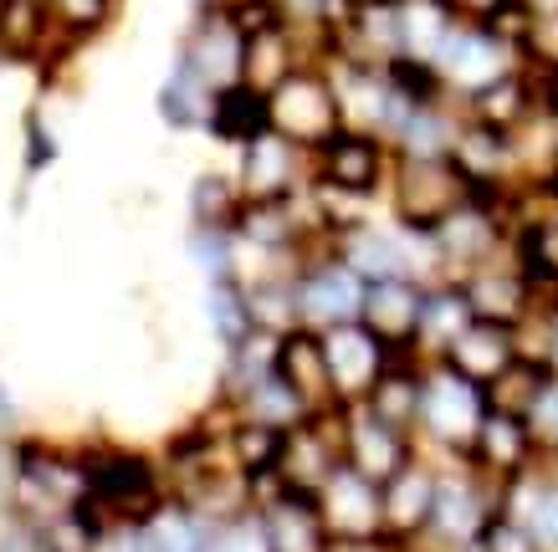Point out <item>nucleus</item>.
Masks as SVG:
<instances>
[{"mask_svg":"<svg viewBox=\"0 0 558 552\" xmlns=\"http://www.w3.org/2000/svg\"><path fill=\"white\" fill-rule=\"evenodd\" d=\"M543 461H548V470H558V440L548 445V451H543Z\"/></svg>","mask_w":558,"mask_h":552,"instance_id":"obj_41","label":"nucleus"},{"mask_svg":"<svg viewBox=\"0 0 558 552\" xmlns=\"http://www.w3.org/2000/svg\"><path fill=\"white\" fill-rule=\"evenodd\" d=\"M216 522L201 517L195 506L185 502H165L159 512H154L149 522H144V537H149V552H210L216 548Z\"/></svg>","mask_w":558,"mask_h":552,"instance_id":"obj_26","label":"nucleus"},{"mask_svg":"<svg viewBox=\"0 0 558 552\" xmlns=\"http://www.w3.org/2000/svg\"><path fill=\"white\" fill-rule=\"evenodd\" d=\"M430 68L440 72V83H446V93L457 102L476 98L482 87L502 83L508 72L523 68V57H518V47H512L508 36H497L492 26H472V21H457L451 26V36L440 41L436 62Z\"/></svg>","mask_w":558,"mask_h":552,"instance_id":"obj_5","label":"nucleus"},{"mask_svg":"<svg viewBox=\"0 0 558 552\" xmlns=\"http://www.w3.org/2000/svg\"><path fill=\"white\" fill-rule=\"evenodd\" d=\"M277 379H282L313 415H333V409H343L339 394H333V373H328L323 338L307 333V328L282 333V348H277Z\"/></svg>","mask_w":558,"mask_h":552,"instance_id":"obj_18","label":"nucleus"},{"mask_svg":"<svg viewBox=\"0 0 558 552\" xmlns=\"http://www.w3.org/2000/svg\"><path fill=\"white\" fill-rule=\"evenodd\" d=\"M472 200L466 180L457 174L451 159H395L389 180V216L405 220L410 231H436L446 216H457Z\"/></svg>","mask_w":558,"mask_h":552,"instance_id":"obj_6","label":"nucleus"},{"mask_svg":"<svg viewBox=\"0 0 558 552\" xmlns=\"http://www.w3.org/2000/svg\"><path fill=\"white\" fill-rule=\"evenodd\" d=\"M205 322L216 333L220 353L236 348L241 338L256 333V318H252V297L241 282H205Z\"/></svg>","mask_w":558,"mask_h":552,"instance_id":"obj_30","label":"nucleus"},{"mask_svg":"<svg viewBox=\"0 0 558 552\" xmlns=\"http://www.w3.org/2000/svg\"><path fill=\"white\" fill-rule=\"evenodd\" d=\"M47 0H0V62H62Z\"/></svg>","mask_w":558,"mask_h":552,"instance_id":"obj_20","label":"nucleus"},{"mask_svg":"<svg viewBox=\"0 0 558 552\" xmlns=\"http://www.w3.org/2000/svg\"><path fill=\"white\" fill-rule=\"evenodd\" d=\"M395 552H415V548H395Z\"/></svg>","mask_w":558,"mask_h":552,"instance_id":"obj_43","label":"nucleus"},{"mask_svg":"<svg viewBox=\"0 0 558 552\" xmlns=\"http://www.w3.org/2000/svg\"><path fill=\"white\" fill-rule=\"evenodd\" d=\"M446 11L457 21H472V26H497V21L508 16V11H518L523 0H440Z\"/></svg>","mask_w":558,"mask_h":552,"instance_id":"obj_37","label":"nucleus"},{"mask_svg":"<svg viewBox=\"0 0 558 552\" xmlns=\"http://www.w3.org/2000/svg\"><path fill=\"white\" fill-rule=\"evenodd\" d=\"M241 205H246V195L231 174L210 169V174H195V184H190V225H201V231H236Z\"/></svg>","mask_w":558,"mask_h":552,"instance_id":"obj_29","label":"nucleus"},{"mask_svg":"<svg viewBox=\"0 0 558 552\" xmlns=\"http://www.w3.org/2000/svg\"><path fill=\"white\" fill-rule=\"evenodd\" d=\"M476 552H543L538 537H533V527L518 517H508V512H497V517L487 522V532H482V542H476Z\"/></svg>","mask_w":558,"mask_h":552,"instance_id":"obj_35","label":"nucleus"},{"mask_svg":"<svg viewBox=\"0 0 558 552\" xmlns=\"http://www.w3.org/2000/svg\"><path fill=\"white\" fill-rule=\"evenodd\" d=\"M328 522L333 542H364V537H385V502H379V481L359 476L354 466H339L323 491L313 496Z\"/></svg>","mask_w":558,"mask_h":552,"instance_id":"obj_15","label":"nucleus"},{"mask_svg":"<svg viewBox=\"0 0 558 552\" xmlns=\"http://www.w3.org/2000/svg\"><path fill=\"white\" fill-rule=\"evenodd\" d=\"M210 87L201 77H190L185 68H170L165 87H159V118L170 123V128H205L210 123Z\"/></svg>","mask_w":558,"mask_h":552,"instance_id":"obj_32","label":"nucleus"},{"mask_svg":"<svg viewBox=\"0 0 558 552\" xmlns=\"http://www.w3.org/2000/svg\"><path fill=\"white\" fill-rule=\"evenodd\" d=\"M323 338V353H328V373H333V394L339 404H364L374 394V384L385 379V368L395 364V348L385 338H374L364 322H343V328H328Z\"/></svg>","mask_w":558,"mask_h":552,"instance_id":"obj_9","label":"nucleus"},{"mask_svg":"<svg viewBox=\"0 0 558 552\" xmlns=\"http://www.w3.org/2000/svg\"><path fill=\"white\" fill-rule=\"evenodd\" d=\"M487 481H497V486H508V481H518V476H527V470L543 461V445H538V436H533V425L527 419H518V415H497L492 409L487 419H482V430H476V440H472V455H466Z\"/></svg>","mask_w":558,"mask_h":552,"instance_id":"obj_16","label":"nucleus"},{"mask_svg":"<svg viewBox=\"0 0 558 552\" xmlns=\"http://www.w3.org/2000/svg\"><path fill=\"white\" fill-rule=\"evenodd\" d=\"M543 98H548V113L558 118V77H554V83H543Z\"/></svg>","mask_w":558,"mask_h":552,"instance_id":"obj_40","label":"nucleus"},{"mask_svg":"<svg viewBox=\"0 0 558 552\" xmlns=\"http://www.w3.org/2000/svg\"><path fill=\"white\" fill-rule=\"evenodd\" d=\"M436 491H440V461L415 455L400 476H389L379 486V502H385V542L395 548H421V537L430 532L436 517Z\"/></svg>","mask_w":558,"mask_h":552,"instance_id":"obj_12","label":"nucleus"},{"mask_svg":"<svg viewBox=\"0 0 558 552\" xmlns=\"http://www.w3.org/2000/svg\"><path fill=\"white\" fill-rule=\"evenodd\" d=\"M241 169L236 184L246 200H288L313 180V154L298 149L292 138H282L277 128L256 134L252 144H241Z\"/></svg>","mask_w":558,"mask_h":552,"instance_id":"obj_10","label":"nucleus"},{"mask_svg":"<svg viewBox=\"0 0 558 552\" xmlns=\"http://www.w3.org/2000/svg\"><path fill=\"white\" fill-rule=\"evenodd\" d=\"M231 409H236L241 419H256V425H271V430H298V425H307L313 419V409H307L298 394H292L277 373H267L262 384H252L241 400H231Z\"/></svg>","mask_w":558,"mask_h":552,"instance_id":"obj_28","label":"nucleus"},{"mask_svg":"<svg viewBox=\"0 0 558 552\" xmlns=\"http://www.w3.org/2000/svg\"><path fill=\"white\" fill-rule=\"evenodd\" d=\"M502 512L533 527L543 552H558V470H548V461L502 486Z\"/></svg>","mask_w":558,"mask_h":552,"instance_id":"obj_23","label":"nucleus"},{"mask_svg":"<svg viewBox=\"0 0 558 552\" xmlns=\"http://www.w3.org/2000/svg\"><path fill=\"white\" fill-rule=\"evenodd\" d=\"M421 455V440L395 430L385 419L374 415L369 404H349L343 409V466H354L359 476L385 486L389 476H400Z\"/></svg>","mask_w":558,"mask_h":552,"instance_id":"obj_11","label":"nucleus"},{"mask_svg":"<svg viewBox=\"0 0 558 552\" xmlns=\"http://www.w3.org/2000/svg\"><path fill=\"white\" fill-rule=\"evenodd\" d=\"M554 180H558V154H554Z\"/></svg>","mask_w":558,"mask_h":552,"instance_id":"obj_42","label":"nucleus"},{"mask_svg":"<svg viewBox=\"0 0 558 552\" xmlns=\"http://www.w3.org/2000/svg\"><path fill=\"white\" fill-rule=\"evenodd\" d=\"M267 118L271 128L282 138H292L298 149L318 154L328 138L343 128V113H339V93H333V77L323 62H307L288 77V83L267 93Z\"/></svg>","mask_w":558,"mask_h":552,"instance_id":"obj_3","label":"nucleus"},{"mask_svg":"<svg viewBox=\"0 0 558 552\" xmlns=\"http://www.w3.org/2000/svg\"><path fill=\"white\" fill-rule=\"evenodd\" d=\"M421 307H425V282H369L364 292V328L374 338H385L395 353H415V333H421Z\"/></svg>","mask_w":558,"mask_h":552,"instance_id":"obj_19","label":"nucleus"},{"mask_svg":"<svg viewBox=\"0 0 558 552\" xmlns=\"http://www.w3.org/2000/svg\"><path fill=\"white\" fill-rule=\"evenodd\" d=\"M87 451V517L108 527H144V522L170 502V476L159 455L129 451V445H83Z\"/></svg>","mask_w":558,"mask_h":552,"instance_id":"obj_1","label":"nucleus"},{"mask_svg":"<svg viewBox=\"0 0 558 552\" xmlns=\"http://www.w3.org/2000/svg\"><path fill=\"white\" fill-rule=\"evenodd\" d=\"M256 527H262L267 552H328L333 548L318 502L303 496V491H277L271 502H262L256 506Z\"/></svg>","mask_w":558,"mask_h":552,"instance_id":"obj_17","label":"nucleus"},{"mask_svg":"<svg viewBox=\"0 0 558 552\" xmlns=\"http://www.w3.org/2000/svg\"><path fill=\"white\" fill-rule=\"evenodd\" d=\"M364 292H369V282H364L333 246H328V252H313L303 267H298V277H292L298 328H307V333H328V328L359 322L364 318Z\"/></svg>","mask_w":558,"mask_h":552,"instance_id":"obj_4","label":"nucleus"},{"mask_svg":"<svg viewBox=\"0 0 558 552\" xmlns=\"http://www.w3.org/2000/svg\"><path fill=\"white\" fill-rule=\"evenodd\" d=\"M548 373H558V302H548V353H543Z\"/></svg>","mask_w":558,"mask_h":552,"instance_id":"obj_39","label":"nucleus"},{"mask_svg":"<svg viewBox=\"0 0 558 552\" xmlns=\"http://www.w3.org/2000/svg\"><path fill=\"white\" fill-rule=\"evenodd\" d=\"M421 379H425L421 358H415V353H395V364L385 368V379L374 384V394L364 404H369L385 425L415 436V425H421Z\"/></svg>","mask_w":558,"mask_h":552,"instance_id":"obj_24","label":"nucleus"},{"mask_svg":"<svg viewBox=\"0 0 558 552\" xmlns=\"http://www.w3.org/2000/svg\"><path fill=\"white\" fill-rule=\"evenodd\" d=\"M220 144H252L256 134H267L271 118H267V93H256V87L236 83V87H220L216 98H210V123H205Z\"/></svg>","mask_w":558,"mask_h":552,"instance_id":"obj_25","label":"nucleus"},{"mask_svg":"<svg viewBox=\"0 0 558 552\" xmlns=\"http://www.w3.org/2000/svg\"><path fill=\"white\" fill-rule=\"evenodd\" d=\"M543 384H548V368L518 358L502 379H492V384H487V404L497 409V415L527 419V415H533V404H538V394H543Z\"/></svg>","mask_w":558,"mask_h":552,"instance_id":"obj_33","label":"nucleus"},{"mask_svg":"<svg viewBox=\"0 0 558 552\" xmlns=\"http://www.w3.org/2000/svg\"><path fill=\"white\" fill-rule=\"evenodd\" d=\"M487 415H492L487 389L472 384L466 373H457L446 358L425 364L415 440H421V451L430 455V461H466L476 430H482V419Z\"/></svg>","mask_w":558,"mask_h":552,"instance_id":"obj_2","label":"nucleus"},{"mask_svg":"<svg viewBox=\"0 0 558 552\" xmlns=\"http://www.w3.org/2000/svg\"><path fill=\"white\" fill-rule=\"evenodd\" d=\"M476 322L472 302L461 292V282H430L425 286V307H421V333H415V358L436 364L457 348V338Z\"/></svg>","mask_w":558,"mask_h":552,"instance_id":"obj_21","label":"nucleus"},{"mask_svg":"<svg viewBox=\"0 0 558 552\" xmlns=\"http://www.w3.org/2000/svg\"><path fill=\"white\" fill-rule=\"evenodd\" d=\"M343 466V409L333 415H313L307 425L288 430V445H282V461H277V476L288 491H303V496H318L323 481Z\"/></svg>","mask_w":558,"mask_h":552,"instance_id":"obj_13","label":"nucleus"},{"mask_svg":"<svg viewBox=\"0 0 558 552\" xmlns=\"http://www.w3.org/2000/svg\"><path fill=\"white\" fill-rule=\"evenodd\" d=\"M518 358H523V353H518V333L502 328V322H482V318L457 338V348L446 353V364L457 368V373H466V379L482 389H487L492 379H502Z\"/></svg>","mask_w":558,"mask_h":552,"instance_id":"obj_22","label":"nucleus"},{"mask_svg":"<svg viewBox=\"0 0 558 552\" xmlns=\"http://www.w3.org/2000/svg\"><path fill=\"white\" fill-rule=\"evenodd\" d=\"M57 159L51 134H41V118H26V169H47Z\"/></svg>","mask_w":558,"mask_h":552,"instance_id":"obj_38","label":"nucleus"},{"mask_svg":"<svg viewBox=\"0 0 558 552\" xmlns=\"http://www.w3.org/2000/svg\"><path fill=\"white\" fill-rule=\"evenodd\" d=\"M51 26H57V41L68 51H77L83 41L102 36L119 16V0H47Z\"/></svg>","mask_w":558,"mask_h":552,"instance_id":"obj_31","label":"nucleus"},{"mask_svg":"<svg viewBox=\"0 0 558 552\" xmlns=\"http://www.w3.org/2000/svg\"><path fill=\"white\" fill-rule=\"evenodd\" d=\"M174 68H185L190 77H201L210 93L220 87H236L241 68H246V32H241L231 11H195L190 32L180 36V51H174Z\"/></svg>","mask_w":558,"mask_h":552,"instance_id":"obj_7","label":"nucleus"},{"mask_svg":"<svg viewBox=\"0 0 558 552\" xmlns=\"http://www.w3.org/2000/svg\"><path fill=\"white\" fill-rule=\"evenodd\" d=\"M527 425H533V436H538L543 451L558 440V373H548V384H543V394H538V404H533Z\"/></svg>","mask_w":558,"mask_h":552,"instance_id":"obj_36","label":"nucleus"},{"mask_svg":"<svg viewBox=\"0 0 558 552\" xmlns=\"http://www.w3.org/2000/svg\"><path fill=\"white\" fill-rule=\"evenodd\" d=\"M282 445H288V430H271V425H256V419H241V415L226 425V455H231V466H236L246 481L277 476Z\"/></svg>","mask_w":558,"mask_h":552,"instance_id":"obj_27","label":"nucleus"},{"mask_svg":"<svg viewBox=\"0 0 558 552\" xmlns=\"http://www.w3.org/2000/svg\"><path fill=\"white\" fill-rule=\"evenodd\" d=\"M461 292H466L476 318L502 322V328H518V322L543 302V292L533 286V277L518 267V256L512 252H502L497 261H487V267L466 271V277H461Z\"/></svg>","mask_w":558,"mask_h":552,"instance_id":"obj_14","label":"nucleus"},{"mask_svg":"<svg viewBox=\"0 0 558 552\" xmlns=\"http://www.w3.org/2000/svg\"><path fill=\"white\" fill-rule=\"evenodd\" d=\"M185 246L205 282H236V235L231 231H201V225H190Z\"/></svg>","mask_w":558,"mask_h":552,"instance_id":"obj_34","label":"nucleus"},{"mask_svg":"<svg viewBox=\"0 0 558 552\" xmlns=\"http://www.w3.org/2000/svg\"><path fill=\"white\" fill-rule=\"evenodd\" d=\"M313 180L349 189V195H364V200H379V195H389V180H395V149L374 134L339 128L313 154Z\"/></svg>","mask_w":558,"mask_h":552,"instance_id":"obj_8","label":"nucleus"}]
</instances>
